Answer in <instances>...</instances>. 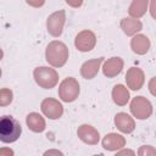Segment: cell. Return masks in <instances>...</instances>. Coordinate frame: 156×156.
<instances>
[{"instance_id": "obj_1", "label": "cell", "mask_w": 156, "mask_h": 156, "mask_svg": "<svg viewBox=\"0 0 156 156\" xmlns=\"http://www.w3.org/2000/svg\"><path fill=\"white\" fill-rule=\"evenodd\" d=\"M68 48L65 43L54 40L49 43L45 50V58L49 65L54 67H62L68 60Z\"/></svg>"}, {"instance_id": "obj_20", "label": "cell", "mask_w": 156, "mask_h": 156, "mask_svg": "<svg viewBox=\"0 0 156 156\" xmlns=\"http://www.w3.org/2000/svg\"><path fill=\"white\" fill-rule=\"evenodd\" d=\"M12 101V91L7 88L0 90V106H7Z\"/></svg>"}, {"instance_id": "obj_26", "label": "cell", "mask_w": 156, "mask_h": 156, "mask_svg": "<svg viewBox=\"0 0 156 156\" xmlns=\"http://www.w3.org/2000/svg\"><path fill=\"white\" fill-rule=\"evenodd\" d=\"M2 56H4V52H2V50H1V49H0V60H1V58H2Z\"/></svg>"}, {"instance_id": "obj_17", "label": "cell", "mask_w": 156, "mask_h": 156, "mask_svg": "<svg viewBox=\"0 0 156 156\" xmlns=\"http://www.w3.org/2000/svg\"><path fill=\"white\" fill-rule=\"evenodd\" d=\"M121 28L123 29V32L127 35H134L136 32L141 30L143 24L139 20H134V18H123L121 21Z\"/></svg>"}, {"instance_id": "obj_4", "label": "cell", "mask_w": 156, "mask_h": 156, "mask_svg": "<svg viewBox=\"0 0 156 156\" xmlns=\"http://www.w3.org/2000/svg\"><path fill=\"white\" fill-rule=\"evenodd\" d=\"M79 95V84L76 78L67 77L65 78L58 87V96L65 102L74 101Z\"/></svg>"}, {"instance_id": "obj_6", "label": "cell", "mask_w": 156, "mask_h": 156, "mask_svg": "<svg viewBox=\"0 0 156 156\" xmlns=\"http://www.w3.org/2000/svg\"><path fill=\"white\" fill-rule=\"evenodd\" d=\"M65 21H66L65 10H60V11H56V12L51 13L48 17V21H46L48 32L52 37H60L61 33H62V29H63Z\"/></svg>"}, {"instance_id": "obj_2", "label": "cell", "mask_w": 156, "mask_h": 156, "mask_svg": "<svg viewBox=\"0 0 156 156\" xmlns=\"http://www.w3.org/2000/svg\"><path fill=\"white\" fill-rule=\"evenodd\" d=\"M21 133L22 127L16 118L9 115L0 117V141L13 143L20 138Z\"/></svg>"}, {"instance_id": "obj_18", "label": "cell", "mask_w": 156, "mask_h": 156, "mask_svg": "<svg viewBox=\"0 0 156 156\" xmlns=\"http://www.w3.org/2000/svg\"><path fill=\"white\" fill-rule=\"evenodd\" d=\"M112 98H113V101L119 105V106H123L128 102L129 100V93L127 90V88L122 84H117L113 87L112 89Z\"/></svg>"}, {"instance_id": "obj_3", "label": "cell", "mask_w": 156, "mask_h": 156, "mask_svg": "<svg viewBox=\"0 0 156 156\" xmlns=\"http://www.w3.org/2000/svg\"><path fill=\"white\" fill-rule=\"evenodd\" d=\"M35 83L44 89L54 88L58 82V74L54 68H49L45 66L37 67L33 72Z\"/></svg>"}, {"instance_id": "obj_15", "label": "cell", "mask_w": 156, "mask_h": 156, "mask_svg": "<svg viewBox=\"0 0 156 156\" xmlns=\"http://www.w3.org/2000/svg\"><path fill=\"white\" fill-rule=\"evenodd\" d=\"M130 46H132V50L135 52V54H139V55H143V54H146L150 49V40L146 35H143V34H138L135 37H133V39L130 40Z\"/></svg>"}, {"instance_id": "obj_24", "label": "cell", "mask_w": 156, "mask_h": 156, "mask_svg": "<svg viewBox=\"0 0 156 156\" xmlns=\"http://www.w3.org/2000/svg\"><path fill=\"white\" fill-rule=\"evenodd\" d=\"M0 156H13V151L10 147H0Z\"/></svg>"}, {"instance_id": "obj_13", "label": "cell", "mask_w": 156, "mask_h": 156, "mask_svg": "<svg viewBox=\"0 0 156 156\" xmlns=\"http://www.w3.org/2000/svg\"><path fill=\"white\" fill-rule=\"evenodd\" d=\"M123 68V60L121 57H111L110 60H107L102 67L104 74L108 78H113L117 74L121 73Z\"/></svg>"}, {"instance_id": "obj_7", "label": "cell", "mask_w": 156, "mask_h": 156, "mask_svg": "<svg viewBox=\"0 0 156 156\" xmlns=\"http://www.w3.org/2000/svg\"><path fill=\"white\" fill-rule=\"evenodd\" d=\"M95 44H96V37L91 30L85 29L79 32L76 35L74 45L79 51H83V52L90 51L91 49H94Z\"/></svg>"}, {"instance_id": "obj_11", "label": "cell", "mask_w": 156, "mask_h": 156, "mask_svg": "<svg viewBox=\"0 0 156 156\" xmlns=\"http://www.w3.org/2000/svg\"><path fill=\"white\" fill-rule=\"evenodd\" d=\"M104 61V57H99V58H94V60H89L87 62H84L80 67V74L83 78L85 79H91L94 78L100 68L101 62Z\"/></svg>"}, {"instance_id": "obj_27", "label": "cell", "mask_w": 156, "mask_h": 156, "mask_svg": "<svg viewBox=\"0 0 156 156\" xmlns=\"http://www.w3.org/2000/svg\"><path fill=\"white\" fill-rule=\"evenodd\" d=\"M94 156H104L102 154H99V155H94Z\"/></svg>"}, {"instance_id": "obj_10", "label": "cell", "mask_w": 156, "mask_h": 156, "mask_svg": "<svg viewBox=\"0 0 156 156\" xmlns=\"http://www.w3.org/2000/svg\"><path fill=\"white\" fill-rule=\"evenodd\" d=\"M126 82L132 90H139L144 84V72L138 67H132L127 71Z\"/></svg>"}, {"instance_id": "obj_5", "label": "cell", "mask_w": 156, "mask_h": 156, "mask_svg": "<svg viewBox=\"0 0 156 156\" xmlns=\"http://www.w3.org/2000/svg\"><path fill=\"white\" fill-rule=\"evenodd\" d=\"M130 111L136 118L145 119L149 118L150 115L152 113V106L146 98L135 96L130 102Z\"/></svg>"}, {"instance_id": "obj_8", "label": "cell", "mask_w": 156, "mask_h": 156, "mask_svg": "<svg viewBox=\"0 0 156 156\" xmlns=\"http://www.w3.org/2000/svg\"><path fill=\"white\" fill-rule=\"evenodd\" d=\"M40 108H41V112L50 119H57L63 113V106L61 105V102H58V100L52 98L44 99L40 105Z\"/></svg>"}, {"instance_id": "obj_12", "label": "cell", "mask_w": 156, "mask_h": 156, "mask_svg": "<svg viewBox=\"0 0 156 156\" xmlns=\"http://www.w3.org/2000/svg\"><path fill=\"white\" fill-rule=\"evenodd\" d=\"M126 145V139L116 133H110L106 134L105 138L102 139V146L108 150V151H115L118 149H122Z\"/></svg>"}, {"instance_id": "obj_9", "label": "cell", "mask_w": 156, "mask_h": 156, "mask_svg": "<svg viewBox=\"0 0 156 156\" xmlns=\"http://www.w3.org/2000/svg\"><path fill=\"white\" fill-rule=\"evenodd\" d=\"M77 134H78V138H79L82 141H84L85 144H89V145H95V144H98V141H99V139H100L99 132H98L94 127H91V126H89V124H82V126L78 128Z\"/></svg>"}, {"instance_id": "obj_28", "label": "cell", "mask_w": 156, "mask_h": 156, "mask_svg": "<svg viewBox=\"0 0 156 156\" xmlns=\"http://www.w3.org/2000/svg\"><path fill=\"white\" fill-rule=\"evenodd\" d=\"M0 77H1V69H0Z\"/></svg>"}, {"instance_id": "obj_23", "label": "cell", "mask_w": 156, "mask_h": 156, "mask_svg": "<svg viewBox=\"0 0 156 156\" xmlns=\"http://www.w3.org/2000/svg\"><path fill=\"white\" fill-rule=\"evenodd\" d=\"M115 156H135V152L130 149H124V150H121L119 152H117Z\"/></svg>"}, {"instance_id": "obj_19", "label": "cell", "mask_w": 156, "mask_h": 156, "mask_svg": "<svg viewBox=\"0 0 156 156\" xmlns=\"http://www.w3.org/2000/svg\"><path fill=\"white\" fill-rule=\"evenodd\" d=\"M147 4H149V2H147L146 0H134V1L130 4V6H129V10H128L129 15H130L132 17H134V20L141 17V16L146 12Z\"/></svg>"}, {"instance_id": "obj_25", "label": "cell", "mask_w": 156, "mask_h": 156, "mask_svg": "<svg viewBox=\"0 0 156 156\" xmlns=\"http://www.w3.org/2000/svg\"><path fill=\"white\" fill-rule=\"evenodd\" d=\"M66 2H67L68 5H72V6H79V5H82V2H80V1H79V2H71V1H68V0H67Z\"/></svg>"}, {"instance_id": "obj_21", "label": "cell", "mask_w": 156, "mask_h": 156, "mask_svg": "<svg viewBox=\"0 0 156 156\" xmlns=\"http://www.w3.org/2000/svg\"><path fill=\"white\" fill-rule=\"evenodd\" d=\"M139 156H156V150L151 145H143L138 150Z\"/></svg>"}, {"instance_id": "obj_22", "label": "cell", "mask_w": 156, "mask_h": 156, "mask_svg": "<svg viewBox=\"0 0 156 156\" xmlns=\"http://www.w3.org/2000/svg\"><path fill=\"white\" fill-rule=\"evenodd\" d=\"M43 156H63V154H62L60 150H56V149H50V150L45 151Z\"/></svg>"}, {"instance_id": "obj_14", "label": "cell", "mask_w": 156, "mask_h": 156, "mask_svg": "<svg viewBox=\"0 0 156 156\" xmlns=\"http://www.w3.org/2000/svg\"><path fill=\"white\" fill-rule=\"evenodd\" d=\"M115 124L123 133H132L135 128L134 119L124 112H119L115 116Z\"/></svg>"}, {"instance_id": "obj_16", "label": "cell", "mask_w": 156, "mask_h": 156, "mask_svg": "<svg viewBox=\"0 0 156 156\" xmlns=\"http://www.w3.org/2000/svg\"><path fill=\"white\" fill-rule=\"evenodd\" d=\"M28 128L34 133H41L45 129V119L37 112H32L26 118Z\"/></svg>"}]
</instances>
